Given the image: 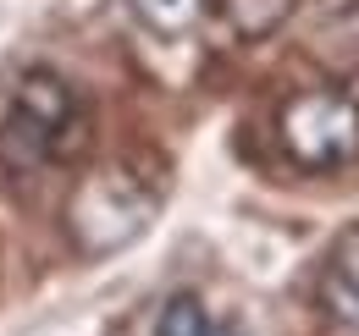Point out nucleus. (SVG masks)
Wrapping results in <instances>:
<instances>
[{
  "mask_svg": "<svg viewBox=\"0 0 359 336\" xmlns=\"http://www.w3.org/2000/svg\"><path fill=\"white\" fill-rule=\"evenodd\" d=\"M276 144L299 171H348L359 160V99L343 88H299L276 111Z\"/></svg>",
  "mask_w": 359,
  "mask_h": 336,
  "instance_id": "f257e3e1",
  "label": "nucleus"
},
{
  "mask_svg": "<svg viewBox=\"0 0 359 336\" xmlns=\"http://www.w3.org/2000/svg\"><path fill=\"white\" fill-rule=\"evenodd\" d=\"M72 127H78V94H72V83L61 72H50V66L22 72V83L11 94V111L0 122V166L17 171V176L50 166Z\"/></svg>",
  "mask_w": 359,
  "mask_h": 336,
  "instance_id": "f03ea898",
  "label": "nucleus"
},
{
  "mask_svg": "<svg viewBox=\"0 0 359 336\" xmlns=\"http://www.w3.org/2000/svg\"><path fill=\"white\" fill-rule=\"evenodd\" d=\"M155 220V193L138 182L133 171L105 166L89 171L67 204V226H72V243L83 253H111L122 243H133L138 232Z\"/></svg>",
  "mask_w": 359,
  "mask_h": 336,
  "instance_id": "7ed1b4c3",
  "label": "nucleus"
},
{
  "mask_svg": "<svg viewBox=\"0 0 359 336\" xmlns=\"http://www.w3.org/2000/svg\"><path fill=\"white\" fill-rule=\"evenodd\" d=\"M320 303H326V314L337 326L359 331V226H348L337 237L332 259H326V270H320Z\"/></svg>",
  "mask_w": 359,
  "mask_h": 336,
  "instance_id": "20e7f679",
  "label": "nucleus"
},
{
  "mask_svg": "<svg viewBox=\"0 0 359 336\" xmlns=\"http://www.w3.org/2000/svg\"><path fill=\"white\" fill-rule=\"evenodd\" d=\"M155 336H232V331L216 326V314H210L194 293H177V298L161 303V314H155Z\"/></svg>",
  "mask_w": 359,
  "mask_h": 336,
  "instance_id": "39448f33",
  "label": "nucleus"
},
{
  "mask_svg": "<svg viewBox=\"0 0 359 336\" xmlns=\"http://www.w3.org/2000/svg\"><path fill=\"white\" fill-rule=\"evenodd\" d=\"M133 11L155 28V34H182V28L199 22L205 0H133Z\"/></svg>",
  "mask_w": 359,
  "mask_h": 336,
  "instance_id": "423d86ee",
  "label": "nucleus"
}]
</instances>
